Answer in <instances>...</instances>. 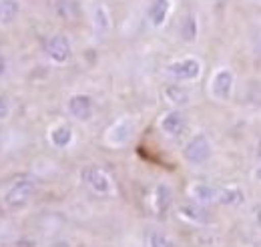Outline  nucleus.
<instances>
[{
  "instance_id": "f257e3e1",
  "label": "nucleus",
  "mask_w": 261,
  "mask_h": 247,
  "mask_svg": "<svg viewBox=\"0 0 261 247\" xmlns=\"http://www.w3.org/2000/svg\"><path fill=\"white\" fill-rule=\"evenodd\" d=\"M36 191V183L29 177H22V179H16L12 181L8 189L4 191V205L10 207V209H20L22 205H27L31 201V197Z\"/></svg>"
},
{
  "instance_id": "f03ea898",
  "label": "nucleus",
  "mask_w": 261,
  "mask_h": 247,
  "mask_svg": "<svg viewBox=\"0 0 261 247\" xmlns=\"http://www.w3.org/2000/svg\"><path fill=\"white\" fill-rule=\"evenodd\" d=\"M185 159L191 163V165H203L209 161L211 157V143L205 135H195L187 145H185Z\"/></svg>"
},
{
  "instance_id": "7ed1b4c3",
  "label": "nucleus",
  "mask_w": 261,
  "mask_h": 247,
  "mask_svg": "<svg viewBox=\"0 0 261 247\" xmlns=\"http://www.w3.org/2000/svg\"><path fill=\"white\" fill-rule=\"evenodd\" d=\"M167 72L179 81H193L201 72V64L195 59H183V61H175L167 66Z\"/></svg>"
},
{
  "instance_id": "20e7f679",
  "label": "nucleus",
  "mask_w": 261,
  "mask_h": 247,
  "mask_svg": "<svg viewBox=\"0 0 261 247\" xmlns=\"http://www.w3.org/2000/svg\"><path fill=\"white\" fill-rule=\"evenodd\" d=\"M83 179H85V183L91 187L95 193H98V195H107V193H111V189H113L111 177H109L102 169H98V167H89V169H85V171H83Z\"/></svg>"
},
{
  "instance_id": "39448f33",
  "label": "nucleus",
  "mask_w": 261,
  "mask_h": 247,
  "mask_svg": "<svg viewBox=\"0 0 261 247\" xmlns=\"http://www.w3.org/2000/svg\"><path fill=\"white\" fill-rule=\"evenodd\" d=\"M46 55L50 57V61L63 64L70 59V42L65 34H55L48 38L46 42Z\"/></svg>"
},
{
  "instance_id": "423d86ee",
  "label": "nucleus",
  "mask_w": 261,
  "mask_h": 247,
  "mask_svg": "<svg viewBox=\"0 0 261 247\" xmlns=\"http://www.w3.org/2000/svg\"><path fill=\"white\" fill-rule=\"evenodd\" d=\"M68 113L76 121H89L93 117V101L87 94H74L68 101Z\"/></svg>"
},
{
  "instance_id": "0eeeda50",
  "label": "nucleus",
  "mask_w": 261,
  "mask_h": 247,
  "mask_svg": "<svg viewBox=\"0 0 261 247\" xmlns=\"http://www.w3.org/2000/svg\"><path fill=\"white\" fill-rule=\"evenodd\" d=\"M189 195L191 199L199 203V205H213V203H219V187L213 185H205V183H197L189 189Z\"/></svg>"
},
{
  "instance_id": "6e6552de",
  "label": "nucleus",
  "mask_w": 261,
  "mask_h": 247,
  "mask_svg": "<svg viewBox=\"0 0 261 247\" xmlns=\"http://www.w3.org/2000/svg\"><path fill=\"white\" fill-rule=\"evenodd\" d=\"M233 91V75L229 70H219L215 77H213V83H211V93L215 98H221V101H227Z\"/></svg>"
},
{
  "instance_id": "1a4fd4ad",
  "label": "nucleus",
  "mask_w": 261,
  "mask_h": 247,
  "mask_svg": "<svg viewBox=\"0 0 261 247\" xmlns=\"http://www.w3.org/2000/svg\"><path fill=\"white\" fill-rule=\"evenodd\" d=\"M130 135H133V123H130L129 119H121L119 123H115L109 129L107 141L111 145H115V147H121V145H125L129 141Z\"/></svg>"
},
{
  "instance_id": "9d476101",
  "label": "nucleus",
  "mask_w": 261,
  "mask_h": 247,
  "mask_svg": "<svg viewBox=\"0 0 261 247\" xmlns=\"http://www.w3.org/2000/svg\"><path fill=\"white\" fill-rule=\"evenodd\" d=\"M187 129V121L179 111H171L161 119V131L169 137H179Z\"/></svg>"
},
{
  "instance_id": "9b49d317",
  "label": "nucleus",
  "mask_w": 261,
  "mask_h": 247,
  "mask_svg": "<svg viewBox=\"0 0 261 247\" xmlns=\"http://www.w3.org/2000/svg\"><path fill=\"white\" fill-rule=\"evenodd\" d=\"M179 213H181L183 219H187V221H191V223H197V225H203V223L209 221V211H207L203 205H199V203L181 205Z\"/></svg>"
},
{
  "instance_id": "f8f14e48",
  "label": "nucleus",
  "mask_w": 261,
  "mask_h": 247,
  "mask_svg": "<svg viewBox=\"0 0 261 247\" xmlns=\"http://www.w3.org/2000/svg\"><path fill=\"white\" fill-rule=\"evenodd\" d=\"M245 195L241 187H219V205H239Z\"/></svg>"
},
{
  "instance_id": "ddd939ff",
  "label": "nucleus",
  "mask_w": 261,
  "mask_h": 247,
  "mask_svg": "<svg viewBox=\"0 0 261 247\" xmlns=\"http://www.w3.org/2000/svg\"><path fill=\"white\" fill-rule=\"evenodd\" d=\"M167 12H169V0H153L149 8V20L155 27H161L167 18Z\"/></svg>"
},
{
  "instance_id": "4468645a",
  "label": "nucleus",
  "mask_w": 261,
  "mask_h": 247,
  "mask_svg": "<svg viewBox=\"0 0 261 247\" xmlns=\"http://www.w3.org/2000/svg\"><path fill=\"white\" fill-rule=\"evenodd\" d=\"M18 0H0V24H10L18 14Z\"/></svg>"
},
{
  "instance_id": "2eb2a0df",
  "label": "nucleus",
  "mask_w": 261,
  "mask_h": 247,
  "mask_svg": "<svg viewBox=\"0 0 261 247\" xmlns=\"http://www.w3.org/2000/svg\"><path fill=\"white\" fill-rule=\"evenodd\" d=\"M171 199H173V193L167 185H159L155 189V197H153V205L159 213H165L171 205Z\"/></svg>"
},
{
  "instance_id": "dca6fc26",
  "label": "nucleus",
  "mask_w": 261,
  "mask_h": 247,
  "mask_svg": "<svg viewBox=\"0 0 261 247\" xmlns=\"http://www.w3.org/2000/svg\"><path fill=\"white\" fill-rule=\"evenodd\" d=\"M163 96L169 105H175V107H183L189 103V93L181 87H167Z\"/></svg>"
},
{
  "instance_id": "f3484780",
  "label": "nucleus",
  "mask_w": 261,
  "mask_h": 247,
  "mask_svg": "<svg viewBox=\"0 0 261 247\" xmlns=\"http://www.w3.org/2000/svg\"><path fill=\"white\" fill-rule=\"evenodd\" d=\"M109 29H111V24H109L107 8L105 6H97L95 8V34L100 38V36H105L109 32Z\"/></svg>"
},
{
  "instance_id": "a211bd4d",
  "label": "nucleus",
  "mask_w": 261,
  "mask_h": 247,
  "mask_svg": "<svg viewBox=\"0 0 261 247\" xmlns=\"http://www.w3.org/2000/svg\"><path fill=\"white\" fill-rule=\"evenodd\" d=\"M50 141H53V145H57V147H66V145L72 141V131H70V127L61 125V127L53 129Z\"/></svg>"
},
{
  "instance_id": "6ab92c4d",
  "label": "nucleus",
  "mask_w": 261,
  "mask_h": 247,
  "mask_svg": "<svg viewBox=\"0 0 261 247\" xmlns=\"http://www.w3.org/2000/svg\"><path fill=\"white\" fill-rule=\"evenodd\" d=\"M181 36H183V40H187V42H193L197 36V22L193 16H187L185 20H183V24H181Z\"/></svg>"
},
{
  "instance_id": "aec40b11",
  "label": "nucleus",
  "mask_w": 261,
  "mask_h": 247,
  "mask_svg": "<svg viewBox=\"0 0 261 247\" xmlns=\"http://www.w3.org/2000/svg\"><path fill=\"white\" fill-rule=\"evenodd\" d=\"M149 247H175V243H173L165 233L155 231V233L149 235Z\"/></svg>"
},
{
  "instance_id": "412c9836",
  "label": "nucleus",
  "mask_w": 261,
  "mask_h": 247,
  "mask_svg": "<svg viewBox=\"0 0 261 247\" xmlns=\"http://www.w3.org/2000/svg\"><path fill=\"white\" fill-rule=\"evenodd\" d=\"M8 115H10V105L4 96H0V121H4Z\"/></svg>"
},
{
  "instance_id": "4be33fe9",
  "label": "nucleus",
  "mask_w": 261,
  "mask_h": 247,
  "mask_svg": "<svg viewBox=\"0 0 261 247\" xmlns=\"http://www.w3.org/2000/svg\"><path fill=\"white\" fill-rule=\"evenodd\" d=\"M253 44H255V48L261 53V29L255 32V38H253Z\"/></svg>"
},
{
  "instance_id": "5701e85b",
  "label": "nucleus",
  "mask_w": 261,
  "mask_h": 247,
  "mask_svg": "<svg viewBox=\"0 0 261 247\" xmlns=\"http://www.w3.org/2000/svg\"><path fill=\"white\" fill-rule=\"evenodd\" d=\"M4 72H6V59L0 55V77H2Z\"/></svg>"
},
{
  "instance_id": "b1692460",
  "label": "nucleus",
  "mask_w": 261,
  "mask_h": 247,
  "mask_svg": "<svg viewBox=\"0 0 261 247\" xmlns=\"http://www.w3.org/2000/svg\"><path fill=\"white\" fill-rule=\"evenodd\" d=\"M253 179H255L257 183H261V165L255 169V171H253Z\"/></svg>"
},
{
  "instance_id": "393cba45",
  "label": "nucleus",
  "mask_w": 261,
  "mask_h": 247,
  "mask_svg": "<svg viewBox=\"0 0 261 247\" xmlns=\"http://www.w3.org/2000/svg\"><path fill=\"white\" fill-rule=\"evenodd\" d=\"M53 247H70V245H68L66 241H59V243H55Z\"/></svg>"
},
{
  "instance_id": "a878e982",
  "label": "nucleus",
  "mask_w": 261,
  "mask_h": 247,
  "mask_svg": "<svg viewBox=\"0 0 261 247\" xmlns=\"http://www.w3.org/2000/svg\"><path fill=\"white\" fill-rule=\"evenodd\" d=\"M257 223H259V225H261V207H259V209H257Z\"/></svg>"
},
{
  "instance_id": "bb28decb",
  "label": "nucleus",
  "mask_w": 261,
  "mask_h": 247,
  "mask_svg": "<svg viewBox=\"0 0 261 247\" xmlns=\"http://www.w3.org/2000/svg\"><path fill=\"white\" fill-rule=\"evenodd\" d=\"M257 155H259V159H261V141H259V147H257Z\"/></svg>"
}]
</instances>
